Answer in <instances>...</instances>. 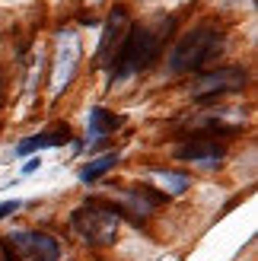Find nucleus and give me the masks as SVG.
Instances as JSON below:
<instances>
[{
    "label": "nucleus",
    "mask_w": 258,
    "mask_h": 261,
    "mask_svg": "<svg viewBox=\"0 0 258 261\" xmlns=\"http://www.w3.org/2000/svg\"><path fill=\"white\" fill-rule=\"evenodd\" d=\"M169 29H172V19L147 22V25H131L124 45L118 48V55H115V64L109 67L112 83H121V80H127V76L153 67V61L160 58L166 32H169Z\"/></svg>",
    "instance_id": "f257e3e1"
},
{
    "label": "nucleus",
    "mask_w": 258,
    "mask_h": 261,
    "mask_svg": "<svg viewBox=\"0 0 258 261\" xmlns=\"http://www.w3.org/2000/svg\"><path fill=\"white\" fill-rule=\"evenodd\" d=\"M121 127V118L109 109H93L89 112V124H86V137H89V147H99L109 134Z\"/></svg>",
    "instance_id": "9d476101"
},
{
    "label": "nucleus",
    "mask_w": 258,
    "mask_h": 261,
    "mask_svg": "<svg viewBox=\"0 0 258 261\" xmlns=\"http://www.w3.org/2000/svg\"><path fill=\"white\" fill-rule=\"evenodd\" d=\"M10 245L25 261H58L61 258V245H58V239H51L48 232H13Z\"/></svg>",
    "instance_id": "0eeeda50"
},
{
    "label": "nucleus",
    "mask_w": 258,
    "mask_h": 261,
    "mask_svg": "<svg viewBox=\"0 0 258 261\" xmlns=\"http://www.w3.org/2000/svg\"><path fill=\"white\" fill-rule=\"evenodd\" d=\"M249 73L242 67H217L211 73H201L195 83H191V99L195 102H211V99H220V96H229V93H239L246 86Z\"/></svg>",
    "instance_id": "20e7f679"
},
{
    "label": "nucleus",
    "mask_w": 258,
    "mask_h": 261,
    "mask_svg": "<svg viewBox=\"0 0 258 261\" xmlns=\"http://www.w3.org/2000/svg\"><path fill=\"white\" fill-rule=\"evenodd\" d=\"M13 211H19V201H4L0 204V220H4L7 214H13Z\"/></svg>",
    "instance_id": "4468645a"
},
{
    "label": "nucleus",
    "mask_w": 258,
    "mask_h": 261,
    "mask_svg": "<svg viewBox=\"0 0 258 261\" xmlns=\"http://www.w3.org/2000/svg\"><path fill=\"white\" fill-rule=\"evenodd\" d=\"M121 214L115 204L106 201H86L70 214V232L86 245H112L118 239Z\"/></svg>",
    "instance_id": "7ed1b4c3"
},
{
    "label": "nucleus",
    "mask_w": 258,
    "mask_h": 261,
    "mask_svg": "<svg viewBox=\"0 0 258 261\" xmlns=\"http://www.w3.org/2000/svg\"><path fill=\"white\" fill-rule=\"evenodd\" d=\"M223 42H226V35L217 22H198L169 51V73H191V70L204 67L211 58H217L223 51Z\"/></svg>",
    "instance_id": "f03ea898"
},
{
    "label": "nucleus",
    "mask_w": 258,
    "mask_h": 261,
    "mask_svg": "<svg viewBox=\"0 0 258 261\" xmlns=\"http://www.w3.org/2000/svg\"><path fill=\"white\" fill-rule=\"evenodd\" d=\"M76 61H80V38L76 32H61L58 35V48H55V64H51V93H64L67 83L76 73Z\"/></svg>",
    "instance_id": "39448f33"
},
{
    "label": "nucleus",
    "mask_w": 258,
    "mask_h": 261,
    "mask_svg": "<svg viewBox=\"0 0 258 261\" xmlns=\"http://www.w3.org/2000/svg\"><path fill=\"white\" fill-rule=\"evenodd\" d=\"M175 156L185 160V163H198V166H220L226 150H223V143H217L211 137H195V140L188 137L182 147L175 150Z\"/></svg>",
    "instance_id": "6e6552de"
},
{
    "label": "nucleus",
    "mask_w": 258,
    "mask_h": 261,
    "mask_svg": "<svg viewBox=\"0 0 258 261\" xmlns=\"http://www.w3.org/2000/svg\"><path fill=\"white\" fill-rule=\"evenodd\" d=\"M61 143H70V127H67V124L48 127V130H42V134H35V137H29V140H22L19 147H16V153H19V156H29V153H35V150L61 147Z\"/></svg>",
    "instance_id": "9b49d317"
},
{
    "label": "nucleus",
    "mask_w": 258,
    "mask_h": 261,
    "mask_svg": "<svg viewBox=\"0 0 258 261\" xmlns=\"http://www.w3.org/2000/svg\"><path fill=\"white\" fill-rule=\"evenodd\" d=\"M115 166H118V153H106V156H96V160H93V163H89V166L83 169V172H80V178H83L86 185H89V181H99V178L106 175V172H112Z\"/></svg>",
    "instance_id": "ddd939ff"
},
{
    "label": "nucleus",
    "mask_w": 258,
    "mask_h": 261,
    "mask_svg": "<svg viewBox=\"0 0 258 261\" xmlns=\"http://www.w3.org/2000/svg\"><path fill=\"white\" fill-rule=\"evenodd\" d=\"M150 178L157 181V188H160L163 198L185 194V188H188V175L185 172H172V169H150Z\"/></svg>",
    "instance_id": "f8f14e48"
},
{
    "label": "nucleus",
    "mask_w": 258,
    "mask_h": 261,
    "mask_svg": "<svg viewBox=\"0 0 258 261\" xmlns=\"http://www.w3.org/2000/svg\"><path fill=\"white\" fill-rule=\"evenodd\" d=\"M124 207H118V214H134L137 220H144L150 211H157V207L163 204V194L153 191V185H140V188H127L121 194Z\"/></svg>",
    "instance_id": "1a4fd4ad"
},
{
    "label": "nucleus",
    "mask_w": 258,
    "mask_h": 261,
    "mask_svg": "<svg viewBox=\"0 0 258 261\" xmlns=\"http://www.w3.org/2000/svg\"><path fill=\"white\" fill-rule=\"evenodd\" d=\"M127 32H131V16H127L124 7H115V13L106 22V29H102V38H99V51H96L99 67H112L115 64V55H118V48L124 45Z\"/></svg>",
    "instance_id": "423d86ee"
},
{
    "label": "nucleus",
    "mask_w": 258,
    "mask_h": 261,
    "mask_svg": "<svg viewBox=\"0 0 258 261\" xmlns=\"http://www.w3.org/2000/svg\"><path fill=\"white\" fill-rule=\"evenodd\" d=\"M38 166H42V160H38V156H32V160H29V163H25V166H22V172H35V169H38Z\"/></svg>",
    "instance_id": "2eb2a0df"
}]
</instances>
